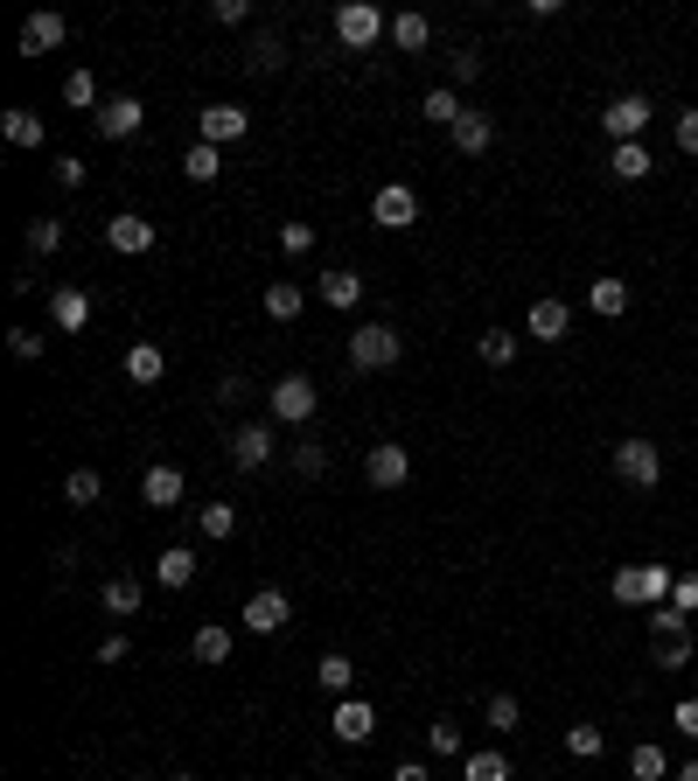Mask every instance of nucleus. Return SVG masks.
Instances as JSON below:
<instances>
[{
    "label": "nucleus",
    "instance_id": "de8ad7c7",
    "mask_svg": "<svg viewBox=\"0 0 698 781\" xmlns=\"http://www.w3.org/2000/svg\"><path fill=\"white\" fill-rule=\"evenodd\" d=\"M670 607H678V614H698V572H678V586H670Z\"/></svg>",
    "mask_w": 698,
    "mask_h": 781
},
{
    "label": "nucleus",
    "instance_id": "a18cd8bd",
    "mask_svg": "<svg viewBox=\"0 0 698 781\" xmlns=\"http://www.w3.org/2000/svg\"><path fill=\"white\" fill-rule=\"evenodd\" d=\"M510 725H517V698L497 691V698H489V733H510Z\"/></svg>",
    "mask_w": 698,
    "mask_h": 781
},
{
    "label": "nucleus",
    "instance_id": "9d476101",
    "mask_svg": "<svg viewBox=\"0 0 698 781\" xmlns=\"http://www.w3.org/2000/svg\"><path fill=\"white\" fill-rule=\"evenodd\" d=\"M91 119H98V140H134L147 126V106H140V98H106Z\"/></svg>",
    "mask_w": 698,
    "mask_h": 781
},
{
    "label": "nucleus",
    "instance_id": "c85d7f7f",
    "mask_svg": "<svg viewBox=\"0 0 698 781\" xmlns=\"http://www.w3.org/2000/svg\"><path fill=\"white\" fill-rule=\"evenodd\" d=\"M322 300L328 307H356V300H364V279H356L350 266L343 273H322Z\"/></svg>",
    "mask_w": 698,
    "mask_h": 781
},
{
    "label": "nucleus",
    "instance_id": "5701e85b",
    "mask_svg": "<svg viewBox=\"0 0 698 781\" xmlns=\"http://www.w3.org/2000/svg\"><path fill=\"white\" fill-rule=\"evenodd\" d=\"M0 134H8V147H42V112L8 106V112H0Z\"/></svg>",
    "mask_w": 698,
    "mask_h": 781
},
{
    "label": "nucleus",
    "instance_id": "f8f14e48",
    "mask_svg": "<svg viewBox=\"0 0 698 781\" xmlns=\"http://www.w3.org/2000/svg\"><path fill=\"white\" fill-rule=\"evenodd\" d=\"M196 134H203V147H224V140H245L252 134V112L245 106H210L196 119Z\"/></svg>",
    "mask_w": 698,
    "mask_h": 781
},
{
    "label": "nucleus",
    "instance_id": "dca6fc26",
    "mask_svg": "<svg viewBox=\"0 0 698 781\" xmlns=\"http://www.w3.org/2000/svg\"><path fill=\"white\" fill-rule=\"evenodd\" d=\"M266 461H273V426H238V433H230V467L258 475Z\"/></svg>",
    "mask_w": 698,
    "mask_h": 781
},
{
    "label": "nucleus",
    "instance_id": "7ed1b4c3",
    "mask_svg": "<svg viewBox=\"0 0 698 781\" xmlns=\"http://www.w3.org/2000/svg\"><path fill=\"white\" fill-rule=\"evenodd\" d=\"M377 36H392V21H384L371 0H343V8H335V42L343 49H377Z\"/></svg>",
    "mask_w": 698,
    "mask_h": 781
},
{
    "label": "nucleus",
    "instance_id": "7c9ffc66",
    "mask_svg": "<svg viewBox=\"0 0 698 781\" xmlns=\"http://www.w3.org/2000/svg\"><path fill=\"white\" fill-rule=\"evenodd\" d=\"M189 656H196V663H224V656H230V629L203 621V629H196V642H189Z\"/></svg>",
    "mask_w": 698,
    "mask_h": 781
},
{
    "label": "nucleus",
    "instance_id": "c756f323",
    "mask_svg": "<svg viewBox=\"0 0 698 781\" xmlns=\"http://www.w3.org/2000/svg\"><path fill=\"white\" fill-rule=\"evenodd\" d=\"M196 531L210 537V544H224L230 531H238V510H230V503H203V510H196Z\"/></svg>",
    "mask_w": 698,
    "mask_h": 781
},
{
    "label": "nucleus",
    "instance_id": "412c9836",
    "mask_svg": "<svg viewBox=\"0 0 698 781\" xmlns=\"http://www.w3.org/2000/svg\"><path fill=\"white\" fill-rule=\"evenodd\" d=\"M126 377H134V384H161L168 377L161 343H134V349H126Z\"/></svg>",
    "mask_w": 698,
    "mask_h": 781
},
{
    "label": "nucleus",
    "instance_id": "37998d69",
    "mask_svg": "<svg viewBox=\"0 0 698 781\" xmlns=\"http://www.w3.org/2000/svg\"><path fill=\"white\" fill-rule=\"evenodd\" d=\"M279 251H287V258L315 251V224H279Z\"/></svg>",
    "mask_w": 698,
    "mask_h": 781
},
{
    "label": "nucleus",
    "instance_id": "49530a36",
    "mask_svg": "<svg viewBox=\"0 0 698 781\" xmlns=\"http://www.w3.org/2000/svg\"><path fill=\"white\" fill-rule=\"evenodd\" d=\"M448 77H454V85H475V77H482V57H475V49H454V57H448Z\"/></svg>",
    "mask_w": 698,
    "mask_h": 781
},
{
    "label": "nucleus",
    "instance_id": "4468645a",
    "mask_svg": "<svg viewBox=\"0 0 698 781\" xmlns=\"http://www.w3.org/2000/svg\"><path fill=\"white\" fill-rule=\"evenodd\" d=\"M63 36H70V21L42 8V14L21 21V57H49V49H63Z\"/></svg>",
    "mask_w": 698,
    "mask_h": 781
},
{
    "label": "nucleus",
    "instance_id": "cd10ccee",
    "mask_svg": "<svg viewBox=\"0 0 698 781\" xmlns=\"http://www.w3.org/2000/svg\"><path fill=\"white\" fill-rule=\"evenodd\" d=\"M301 307H307V294H301L294 279H273V286H266V315H273V322H294Z\"/></svg>",
    "mask_w": 698,
    "mask_h": 781
},
{
    "label": "nucleus",
    "instance_id": "4be33fe9",
    "mask_svg": "<svg viewBox=\"0 0 698 781\" xmlns=\"http://www.w3.org/2000/svg\"><path fill=\"white\" fill-rule=\"evenodd\" d=\"M587 307H593L601 322L629 315V279H593V286H587Z\"/></svg>",
    "mask_w": 698,
    "mask_h": 781
},
{
    "label": "nucleus",
    "instance_id": "603ef678",
    "mask_svg": "<svg viewBox=\"0 0 698 781\" xmlns=\"http://www.w3.org/2000/svg\"><path fill=\"white\" fill-rule=\"evenodd\" d=\"M670 725H678L685 740H698V698H678V712H670Z\"/></svg>",
    "mask_w": 698,
    "mask_h": 781
},
{
    "label": "nucleus",
    "instance_id": "2eb2a0df",
    "mask_svg": "<svg viewBox=\"0 0 698 781\" xmlns=\"http://www.w3.org/2000/svg\"><path fill=\"white\" fill-rule=\"evenodd\" d=\"M566 328H573V307L566 300H531V315H524V335H538V343H566Z\"/></svg>",
    "mask_w": 698,
    "mask_h": 781
},
{
    "label": "nucleus",
    "instance_id": "bf43d9fd",
    "mask_svg": "<svg viewBox=\"0 0 698 781\" xmlns=\"http://www.w3.org/2000/svg\"><path fill=\"white\" fill-rule=\"evenodd\" d=\"M678 781H698V761H685V768H678Z\"/></svg>",
    "mask_w": 698,
    "mask_h": 781
},
{
    "label": "nucleus",
    "instance_id": "c9c22d12",
    "mask_svg": "<svg viewBox=\"0 0 698 781\" xmlns=\"http://www.w3.org/2000/svg\"><path fill=\"white\" fill-rule=\"evenodd\" d=\"M183 175H189V181H217V175H224V154H217V147H203V140H196V147L183 154Z\"/></svg>",
    "mask_w": 698,
    "mask_h": 781
},
{
    "label": "nucleus",
    "instance_id": "79ce46f5",
    "mask_svg": "<svg viewBox=\"0 0 698 781\" xmlns=\"http://www.w3.org/2000/svg\"><path fill=\"white\" fill-rule=\"evenodd\" d=\"M601 747H608V733H601V725H566V753H580V761H593Z\"/></svg>",
    "mask_w": 698,
    "mask_h": 781
},
{
    "label": "nucleus",
    "instance_id": "0eeeda50",
    "mask_svg": "<svg viewBox=\"0 0 698 781\" xmlns=\"http://www.w3.org/2000/svg\"><path fill=\"white\" fill-rule=\"evenodd\" d=\"M371 217H377L384 230H412V224H420V196H412L405 181H384V189L371 196Z\"/></svg>",
    "mask_w": 698,
    "mask_h": 781
},
{
    "label": "nucleus",
    "instance_id": "f257e3e1",
    "mask_svg": "<svg viewBox=\"0 0 698 781\" xmlns=\"http://www.w3.org/2000/svg\"><path fill=\"white\" fill-rule=\"evenodd\" d=\"M670 586H678V572H670L663 558H650V565H622V572L608 580V593H615L622 607H663Z\"/></svg>",
    "mask_w": 698,
    "mask_h": 781
},
{
    "label": "nucleus",
    "instance_id": "423d86ee",
    "mask_svg": "<svg viewBox=\"0 0 698 781\" xmlns=\"http://www.w3.org/2000/svg\"><path fill=\"white\" fill-rule=\"evenodd\" d=\"M650 98H642V91H622V98H615V106L601 112V134L615 140V147H629V140H642V126H650Z\"/></svg>",
    "mask_w": 698,
    "mask_h": 781
},
{
    "label": "nucleus",
    "instance_id": "4c0bfd02",
    "mask_svg": "<svg viewBox=\"0 0 698 781\" xmlns=\"http://www.w3.org/2000/svg\"><path fill=\"white\" fill-rule=\"evenodd\" d=\"M21 245H29L36 258H49V251H57V245H63V224H57V217H36L29 230H21Z\"/></svg>",
    "mask_w": 698,
    "mask_h": 781
},
{
    "label": "nucleus",
    "instance_id": "3c124183",
    "mask_svg": "<svg viewBox=\"0 0 698 781\" xmlns=\"http://www.w3.org/2000/svg\"><path fill=\"white\" fill-rule=\"evenodd\" d=\"M294 467L301 475H328V447H294Z\"/></svg>",
    "mask_w": 698,
    "mask_h": 781
},
{
    "label": "nucleus",
    "instance_id": "39448f33",
    "mask_svg": "<svg viewBox=\"0 0 698 781\" xmlns=\"http://www.w3.org/2000/svg\"><path fill=\"white\" fill-rule=\"evenodd\" d=\"M615 475H622L629 488H657V482H663L657 439H615Z\"/></svg>",
    "mask_w": 698,
    "mask_h": 781
},
{
    "label": "nucleus",
    "instance_id": "f704fd0d",
    "mask_svg": "<svg viewBox=\"0 0 698 781\" xmlns=\"http://www.w3.org/2000/svg\"><path fill=\"white\" fill-rule=\"evenodd\" d=\"M629 774H636V781H663V774H670V753H663V747H650V740H642V747L629 753Z\"/></svg>",
    "mask_w": 698,
    "mask_h": 781
},
{
    "label": "nucleus",
    "instance_id": "a878e982",
    "mask_svg": "<svg viewBox=\"0 0 698 781\" xmlns=\"http://www.w3.org/2000/svg\"><path fill=\"white\" fill-rule=\"evenodd\" d=\"M63 496H70L77 510H91V503H106V475H98V467H70V482H63Z\"/></svg>",
    "mask_w": 698,
    "mask_h": 781
},
{
    "label": "nucleus",
    "instance_id": "ddd939ff",
    "mask_svg": "<svg viewBox=\"0 0 698 781\" xmlns=\"http://www.w3.org/2000/svg\"><path fill=\"white\" fill-rule=\"evenodd\" d=\"M183 488H189V482H183V467L154 461L147 475H140V503H147V510H175V503H183Z\"/></svg>",
    "mask_w": 698,
    "mask_h": 781
},
{
    "label": "nucleus",
    "instance_id": "8fccbe9b",
    "mask_svg": "<svg viewBox=\"0 0 698 781\" xmlns=\"http://www.w3.org/2000/svg\"><path fill=\"white\" fill-rule=\"evenodd\" d=\"M426 733H433V753H461V725H448V719H433V725H426Z\"/></svg>",
    "mask_w": 698,
    "mask_h": 781
},
{
    "label": "nucleus",
    "instance_id": "e433bc0d",
    "mask_svg": "<svg viewBox=\"0 0 698 781\" xmlns=\"http://www.w3.org/2000/svg\"><path fill=\"white\" fill-rule=\"evenodd\" d=\"M475 356L489 363V370H503V363L517 356V335H503V328H489V335H475Z\"/></svg>",
    "mask_w": 698,
    "mask_h": 781
},
{
    "label": "nucleus",
    "instance_id": "13d9d810",
    "mask_svg": "<svg viewBox=\"0 0 698 781\" xmlns=\"http://www.w3.org/2000/svg\"><path fill=\"white\" fill-rule=\"evenodd\" d=\"M392 781H433V768H426V761H405V768H399Z\"/></svg>",
    "mask_w": 698,
    "mask_h": 781
},
{
    "label": "nucleus",
    "instance_id": "052dcab7",
    "mask_svg": "<svg viewBox=\"0 0 698 781\" xmlns=\"http://www.w3.org/2000/svg\"><path fill=\"white\" fill-rule=\"evenodd\" d=\"M168 781H196V774H168Z\"/></svg>",
    "mask_w": 698,
    "mask_h": 781
},
{
    "label": "nucleus",
    "instance_id": "1a4fd4ad",
    "mask_svg": "<svg viewBox=\"0 0 698 781\" xmlns=\"http://www.w3.org/2000/svg\"><path fill=\"white\" fill-rule=\"evenodd\" d=\"M287 621H294V607H287V593H279V586H258L252 601H245V629L252 635H279Z\"/></svg>",
    "mask_w": 698,
    "mask_h": 781
},
{
    "label": "nucleus",
    "instance_id": "a211bd4d",
    "mask_svg": "<svg viewBox=\"0 0 698 781\" xmlns=\"http://www.w3.org/2000/svg\"><path fill=\"white\" fill-rule=\"evenodd\" d=\"M106 245H112V251H126V258H140V251H154V224L126 210V217H112V224H106Z\"/></svg>",
    "mask_w": 698,
    "mask_h": 781
},
{
    "label": "nucleus",
    "instance_id": "b1692460",
    "mask_svg": "<svg viewBox=\"0 0 698 781\" xmlns=\"http://www.w3.org/2000/svg\"><path fill=\"white\" fill-rule=\"evenodd\" d=\"M650 168H657V161H650V147H642V140H629V147L608 154V175H615V181H642Z\"/></svg>",
    "mask_w": 698,
    "mask_h": 781
},
{
    "label": "nucleus",
    "instance_id": "5fc2aeb1",
    "mask_svg": "<svg viewBox=\"0 0 698 781\" xmlns=\"http://www.w3.org/2000/svg\"><path fill=\"white\" fill-rule=\"evenodd\" d=\"M57 181H63V189H85V161H77V154H63V161H57Z\"/></svg>",
    "mask_w": 698,
    "mask_h": 781
},
{
    "label": "nucleus",
    "instance_id": "20e7f679",
    "mask_svg": "<svg viewBox=\"0 0 698 781\" xmlns=\"http://www.w3.org/2000/svg\"><path fill=\"white\" fill-rule=\"evenodd\" d=\"M266 405H273V419L279 426H301V419H315V405H322V390H315V377H279L273 390H266Z\"/></svg>",
    "mask_w": 698,
    "mask_h": 781
},
{
    "label": "nucleus",
    "instance_id": "bb28decb",
    "mask_svg": "<svg viewBox=\"0 0 698 781\" xmlns=\"http://www.w3.org/2000/svg\"><path fill=\"white\" fill-rule=\"evenodd\" d=\"M392 42L405 49V57H420V49L433 42V21L426 14H392Z\"/></svg>",
    "mask_w": 698,
    "mask_h": 781
},
{
    "label": "nucleus",
    "instance_id": "6e6552de",
    "mask_svg": "<svg viewBox=\"0 0 698 781\" xmlns=\"http://www.w3.org/2000/svg\"><path fill=\"white\" fill-rule=\"evenodd\" d=\"M328 733L343 740V747H364L377 733V705H364V698H335V719H328Z\"/></svg>",
    "mask_w": 698,
    "mask_h": 781
},
{
    "label": "nucleus",
    "instance_id": "ea45409f",
    "mask_svg": "<svg viewBox=\"0 0 698 781\" xmlns=\"http://www.w3.org/2000/svg\"><path fill=\"white\" fill-rule=\"evenodd\" d=\"M63 106H77V112L98 106V77H91V70H70V77H63Z\"/></svg>",
    "mask_w": 698,
    "mask_h": 781
},
{
    "label": "nucleus",
    "instance_id": "a19ab883",
    "mask_svg": "<svg viewBox=\"0 0 698 781\" xmlns=\"http://www.w3.org/2000/svg\"><path fill=\"white\" fill-rule=\"evenodd\" d=\"M650 635H657V642H670V635H691V614H678L670 601H663V607H650Z\"/></svg>",
    "mask_w": 698,
    "mask_h": 781
},
{
    "label": "nucleus",
    "instance_id": "09e8293b",
    "mask_svg": "<svg viewBox=\"0 0 698 781\" xmlns=\"http://www.w3.org/2000/svg\"><path fill=\"white\" fill-rule=\"evenodd\" d=\"M8 349H14L21 363H36V356H42V335H36V328H8Z\"/></svg>",
    "mask_w": 698,
    "mask_h": 781
},
{
    "label": "nucleus",
    "instance_id": "f03ea898",
    "mask_svg": "<svg viewBox=\"0 0 698 781\" xmlns=\"http://www.w3.org/2000/svg\"><path fill=\"white\" fill-rule=\"evenodd\" d=\"M399 356H405V335L384 328V322H364L350 335V370H392Z\"/></svg>",
    "mask_w": 698,
    "mask_h": 781
},
{
    "label": "nucleus",
    "instance_id": "473e14b6",
    "mask_svg": "<svg viewBox=\"0 0 698 781\" xmlns=\"http://www.w3.org/2000/svg\"><path fill=\"white\" fill-rule=\"evenodd\" d=\"M245 63H252L258 77H266V70H279V63H287V42H279L273 29H266V36H252V49H245Z\"/></svg>",
    "mask_w": 698,
    "mask_h": 781
},
{
    "label": "nucleus",
    "instance_id": "6ab92c4d",
    "mask_svg": "<svg viewBox=\"0 0 698 781\" xmlns=\"http://www.w3.org/2000/svg\"><path fill=\"white\" fill-rule=\"evenodd\" d=\"M196 580V552H189V544H168V552L161 558H154V586H168V593H183Z\"/></svg>",
    "mask_w": 698,
    "mask_h": 781
},
{
    "label": "nucleus",
    "instance_id": "9b49d317",
    "mask_svg": "<svg viewBox=\"0 0 698 781\" xmlns=\"http://www.w3.org/2000/svg\"><path fill=\"white\" fill-rule=\"evenodd\" d=\"M364 475H371V488H405L412 482V454L392 447V439H377V447L364 454Z\"/></svg>",
    "mask_w": 698,
    "mask_h": 781
},
{
    "label": "nucleus",
    "instance_id": "58836bf2",
    "mask_svg": "<svg viewBox=\"0 0 698 781\" xmlns=\"http://www.w3.org/2000/svg\"><path fill=\"white\" fill-rule=\"evenodd\" d=\"M426 119L454 134V119H461V98H454V85H433V91H426Z\"/></svg>",
    "mask_w": 698,
    "mask_h": 781
},
{
    "label": "nucleus",
    "instance_id": "4d7b16f0",
    "mask_svg": "<svg viewBox=\"0 0 698 781\" xmlns=\"http://www.w3.org/2000/svg\"><path fill=\"white\" fill-rule=\"evenodd\" d=\"M98 663H126V635H106V642H98Z\"/></svg>",
    "mask_w": 698,
    "mask_h": 781
},
{
    "label": "nucleus",
    "instance_id": "6e6d98bb",
    "mask_svg": "<svg viewBox=\"0 0 698 781\" xmlns=\"http://www.w3.org/2000/svg\"><path fill=\"white\" fill-rule=\"evenodd\" d=\"M210 14H217V21H224V29H238V21H245V14H252V8H245V0H217V8H210Z\"/></svg>",
    "mask_w": 698,
    "mask_h": 781
},
{
    "label": "nucleus",
    "instance_id": "72a5a7b5",
    "mask_svg": "<svg viewBox=\"0 0 698 781\" xmlns=\"http://www.w3.org/2000/svg\"><path fill=\"white\" fill-rule=\"evenodd\" d=\"M106 614H140V580H134V572L106 580Z\"/></svg>",
    "mask_w": 698,
    "mask_h": 781
},
{
    "label": "nucleus",
    "instance_id": "aec40b11",
    "mask_svg": "<svg viewBox=\"0 0 698 781\" xmlns=\"http://www.w3.org/2000/svg\"><path fill=\"white\" fill-rule=\"evenodd\" d=\"M497 147V119L489 112H461L454 119V154H489Z\"/></svg>",
    "mask_w": 698,
    "mask_h": 781
},
{
    "label": "nucleus",
    "instance_id": "2f4dec72",
    "mask_svg": "<svg viewBox=\"0 0 698 781\" xmlns=\"http://www.w3.org/2000/svg\"><path fill=\"white\" fill-rule=\"evenodd\" d=\"M315 676H322V691H328V698H350L356 663H350V656H322V663H315Z\"/></svg>",
    "mask_w": 698,
    "mask_h": 781
},
{
    "label": "nucleus",
    "instance_id": "c03bdc74",
    "mask_svg": "<svg viewBox=\"0 0 698 781\" xmlns=\"http://www.w3.org/2000/svg\"><path fill=\"white\" fill-rule=\"evenodd\" d=\"M691 663V635H670V642H657V670H685Z\"/></svg>",
    "mask_w": 698,
    "mask_h": 781
},
{
    "label": "nucleus",
    "instance_id": "393cba45",
    "mask_svg": "<svg viewBox=\"0 0 698 781\" xmlns=\"http://www.w3.org/2000/svg\"><path fill=\"white\" fill-rule=\"evenodd\" d=\"M461 781H510V761L497 747H482V753H461Z\"/></svg>",
    "mask_w": 698,
    "mask_h": 781
},
{
    "label": "nucleus",
    "instance_id": "f3484780",
    "mask_svg": "<svg viewBox=\"0 0 698 781\" xmlns=\"http://www.w3.org/2000/svg\"><path fill=\"white\" fill-rule=\"evenodd\" d=\"M49 322H57L63 335H77L91 322V294H85V286H57V294H49Z\"/></svg>",
    "mask_w": 698,
    "mask_h": 781
},
{
    "label": "nucleus",
    "instance_id": "864d4df0",
    "mask_svg": "<svg viewBox=\"0 0 698 781\" xmlns=\"http://www.w3.org/2000/svg\"><path fill=\"white\" fill-rule=\"evenodd\" d=\"M678 147H685V154H698V106H685V112H678Z\"/></svg>",
    "mask_w": 698,
    "mask_h": 781
}]
</instances>
